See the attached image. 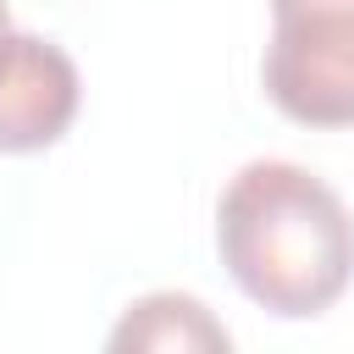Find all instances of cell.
I'll use <instances>...</instances> for the list:
<instances>
[{"instance_id":"obj_5","label":"cell","mask_w":354,"mask_h":354,"mask_svg":"<svg viewBox=\"0 0 354 354\" xmlns=\"http://www.w3.org/2000/svg\"><path fill=\"white\" fill-rule=\"evenodd\" d=\"M6 28H11V6L0 0V33H6Z\"/></svg>"},{"instance_id":"obj_1","label":"cell","mask_w":354,"mask_h":354,"mask_svg":"<svg viewBox=\"0 0 354 354\" xmlns=\"http://www.w3.org/2000/svg\"><path fill=\"white\" fill-rule=\"evenodd\" d=\"M216 249L243 299L282 321L332 310L354 282V216L337 188L293 160H249L227 183Z\"/></svg>"},{"instance_id":"obj_4","label":"cell","mask_w":354,"mask_h":354,"mask_svg":"<svg viewBox=\"0 0 354 354\" xmlns=\"http://www.w3.org/2000/svg\"><path fill=\"white\" fill-rule=\"evenodd\" d=\"M227 326L210 321V310L188 293H149L127 304L122 326L111 332V348H227Z\"/></svg>"},{"instance_id":"obj_3","label":"cell","mask_w":354,"mask_h":354,"mask_svg":"<svg viewBox=\"0 0 354 354\" xmlns=\"http://www.w3.org/2000/svg\"><path fill=\"white\" fill-rule=\"evenodd\" d=\"M77 66L61 44L39 33H0V155H28L55 144L77 116Z\"/></svg>"},{"instance_id":"obj_2","label":"cell","mask_w":354,"mask_h":354,"mask_svg":"<svg viewBox=\"0 0 354 354\" xmlns=\"http://www.w3.org/2000/svg\"><path fill=\"white\" fill-rule=\"evenodd\" d=\"M260 83L299 127H354V0H271Z\"/></svg>"}]
</instances>
